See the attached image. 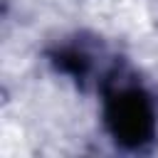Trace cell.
<instances>
[{
	"label": "cell",
	"instance_id": "6da1fadb",
	"mask_svg": "<svg viewBox=\"0 0 158 158\" xmlns=\"http://www.w3.org/2000/svg\"><path fill=\"white\" fill-rule=\"evenodd\" d=\"M106 123L121 146H128V148L143 146L153 131L148 99L138 89H126L114 94L106 104Z\"/></svg>",
	"mask_w": 158,
	"mask_h": 158
},
{
	"label": "cell",
	"instance_id": "7a4b0ae2",
	"mask_svg": "<svg viewBox=\"0 0 158 158\" xmlns=\"http://www.w3.org/2000/svg\"><path fill=\"white\" fill-rule=\"evenodd\" d=\"M59 67L67 69V72H72V74H81L84 67H86V62H84V57L77 54V52H67V54L59 57Z\"/></svg>",
	"mask_w": 158,
	"mask_h": 158
}]
</instances>
